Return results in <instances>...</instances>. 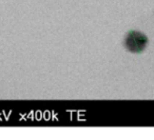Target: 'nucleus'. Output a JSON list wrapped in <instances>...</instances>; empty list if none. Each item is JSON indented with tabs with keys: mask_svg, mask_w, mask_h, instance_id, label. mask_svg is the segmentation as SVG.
<instances>
[{
	"mask_svg": "<svg viewBox=\"0 0 154 140\" xmlns=\"http://www.w3.org/2000/svg\"><path fill=\"white\" fill-rule=\"evenodd\" d=\"M148 45V37L138 31H130L125 38V47L129 52L138 54L145 51Z\"/></svg>",
	"mask_w": 154,
	"mask_h": 140,
	"instance_id": "nucleus-1",
	"label": "nucleus"
}]
</instances>
